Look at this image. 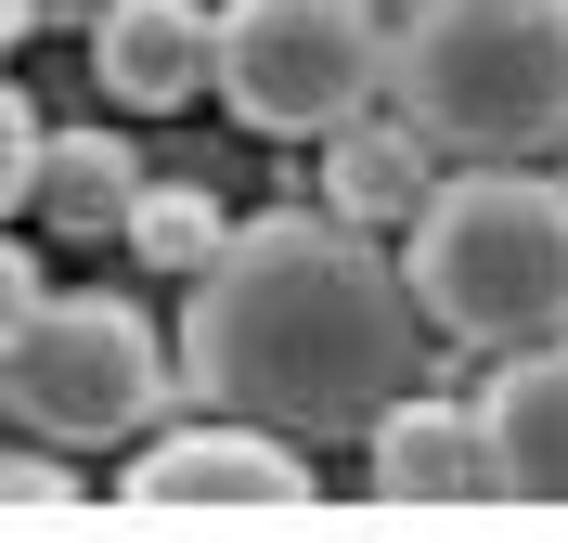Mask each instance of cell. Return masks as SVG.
<instances>
[{
	"label": "cell",
	"instance_id": "obj_7",
	"mask_svg": "<svg viewBox=\"0 0 568 543\" xmlns=\"http://www.w3.org/2000/svg\"><path fill=\"white\" fill-rule=\"evenodd\" d=\"M375 505H504V466H491V414L478 401H439V389H400L375 414Z\"/></svg>",
	"mask_w": 568,
	"mask_h": 543
},
{
	"label": "cell",
	"instance_id": "obj_1",
	"mask_svg": "<svg viewBox=\"0 0 568 543\" xmlns=\"http://www.w3.org/2000/svg\"><path fill=\"white\" fill-rule=\"evenodd\" d=\"M426 362V298L362 220L272 208L233 220V247L181 298V375L220 414H258L284 440H362Z\"/></svg>",
	"mask_w": 568,
	"mask_h": 543
},
{
	"label": "cell",
	"instance_id": "obj_18",
	"mask_svg": "<svg viewBox=\"0 0 568 543\" xmlns=\"http://www.w3.org/2000/svg\"><path fill=\"white\" fill-rule=\"evenodd\" d=\"M556 181H568V143H556Z\"/></svg>",
	"mask_w": 568,
	"mask_h": 543
},
{
	"label": "cell",
	"instance_id": "obj_10",
	"mask_svg": "<svg viewBox=\"0 0 568 543\" xmlns=\"http://www.w3.org/2000/svg\"><path fill=\"white\" fill-rule=\"evenodd\" d=\"M426 194H439V143H426L400 104L323 130V208H336V220H362V233H414Z\"/></svg>",
	"mask_w": 568,
	"mask_h": 543
},
{
	"label": "cell",
	"instance_id": "obj_9",
	"mask_svg": "<svg viewBox=\"0 0 568 543\" xmlns=\"http://www.w3.org/2000/svg\"><path fill=\"white\" fill-rule=\"evenodd\" d=\"M491 466H504V505H568V336H530V350L491 362Z\"/></svg>",
	"mask_w": 568,
	"mask_h": 543
},
{
	"label": "cell",
	"instance_id": "obj_13",
	"mask_svg": "<svg viewBox=\"0 0 568 543\" xmlns=\"http://www.w3.org/2000/svg\"><path fill=\"white\" fill-rule=\"evenodd\" d=\"M0 505H52L65 517V505H91V479L65 466V440H52V453H0Z\"/></svg>",
	"mask_w": 568,
	"mask_h": 543
},
{
	"label": "cell",
	"instance_id": "obj_4",
	"mask_svg": "<svg viewBox=\"0 0 568 543\" xmlns=\"http://www.w3.org/2000/svg\"><path fill=\"white\" fill-rule=\"evenodd\" d=\"M169 362L181 350L142 324V298L52 285L27 324H13V350H0V401H13L39 440H65V453H116V440H142L169 414Z\"/></svg>",
	"mask_w": 568,
	"mask_h": 543
},
{
	"label": "cell",
	"instance_id": "obj_14",
	"mask_svg": "<svg viewBox=\"0 0 568 543\" xmlns=\"http://www.w3.org/2000/svg\"><path fill=\"white\" fill-rule=\"evenodd\" d=\"M27 169H39V117H27L13 78H0V208H27Z\"/></svg>",
	"mask_w": 568,
	"mask_h": 543
},
{
	"label": "cell",
	"instance_id": "obj_15",
	"mask_svg": "<svg viewBox=\"0 0 568 543\" xmlns=\"http://www.w3.org/2000/svg\"><path fill=\"white\" fill-rule=\"evenodd\" d=\"M39 298H52V285H39V259L13 247V233H0V350H13V324H27Z\"/></svg>",
	"mask_w": 568,
	"mask_h": 543
},
{
	"label": "cell",
	"instance_id": "obj_11",
	"mask_svg": "<svg viewBox=\"0 0 568 543\" xmlns=\"http://www.w3.org/2000/svg\"><path fill=\"white\" fill-rule=\"evenodd\" d=\"M142 194V155L116 143V130H39V169H27V208L65 220V233H104V220H130Z\"/></svg>",
	"mask_w": 568,
	"mask_h": 543
},
{
	"label": "cell",
	"instance_id": "obj_17",
	"mask_svg": "<svg viewBox=\"0 0 568 543\" xmlns=\"http://www.w3.org/2000/svg\"><path fill=\"white\" fill-rule=\"evenodd\" d=\"M375 13H388V27H400V13H414V0H375Z\"/></svg>",
	"mask_w": 568,
	"mask_h": 543
},
{
	"label": "cell",
	"instance_id": "obj_3",
	"mask_svg": "<svg viewBox=\"0 0 568 543\" xmlns=\"http://www.w3.org/2000/svg\"><path fill=\"white\" fill-rule=\"evenodd\" d=\"M388 104L439 155L568 143V0H414L388 27Z\"/></svg>",
	"mask_w": 568,
	"mask_h": 543
},
{
	"label": "cell",
	"instance_id": "obj_8",
	"mask_svg": "<svg viewBox=\"0 0 568 543\" xmlns=\"http://www.w3.org/2000/svg\"><path fill=\"white\" fill-rule=\"evenodd\" d=\"M220 66V0H104L91 13V78H104V104H142L169 117L194 104Z\"/></svg>",
	"mask_w": 568,
	"mask_h": 543
},
{
	"label": "cell",
	"instance_id": "obj_16",
	"mask_svg": "<svg viewBox=\"0 0 568 543\" xmlns=\"http://www.w3.org/2000/svg\"><path fill=\"white\" fill-rule=\"evenodd\" d=\"M91 13H104V0H39V27H91Z\"/></svg>",
	"mask_w": 568,
	"mask_h": 543
},
{
	"label": "cell",
	"instance_id": "obj_5",
	"mask_svg": "<svg viewBox=\"0 0 568 543\" xmlns=\"http://www.w3.org/2000/svg\"><path fill=\"white\" fill-rule=\"evenodd\" d=\"M207 91L272 143H323L388 91V13L375 0H220Z\"/></svg>",
	"mask_w": 568,
	"mask_h": 543
},
{
	"label": "cell",
	"instance_id": "obj_6",
	"mask_svg": "<svg viewBox=\"0 0 568 543\" xmlns=\"http://www.w3.org/2000/svg\"><path fill=\"white\" fill-rule=\"evenodd\" d=\"M116 492H130L142 517H284L311 505V440L258 428V414H194V428H155L116 466Z\"/></svg>",
	"mask_w": 568,
	"mask_h": 543
},
{
	"label": "cell",
	"instance_id": "obj_2",
	"mask_svg": "<svg viewBox=\"0 0 568 543\" xmlns=\"http://www.w3.org/2000/svg\"><path fill=\"white\" fill-rule=\"evenodd\" d=\"M400 272H414L426 324L465 336V350H530L568 336V181L556 155H453L439 194L400 233Z\"/></svg>",
	"mask_w": 568,
	"mask_h": 543
},
{
	"label": "cell",
	"instance_id": "obj_12",
	"mask_svg": "<svg viewBox=\"0 0 568 543\" xmlns=\"http://www.w3.org/2000/svg\"><path fill=\"white\" fill-rule=\"evenodd\" d=\"M116 233H130V259H142V272H181V285H194V272L233 247V208H220L207 181H142Z\"/></svg>",
	"mask_w": 568,
	"mask_h": 543
}]
</instances>
